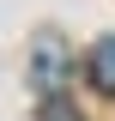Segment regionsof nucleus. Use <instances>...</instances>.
Listing matches in <instances>:
<instances>
[{
	"label": "nucleus",
	"instance_id": "obj_2",
	"mask_svg": "<svg viewBox=\"0 0 115 121\" xmlns=\"http://www.w3.org/2000/svg\"><path fill=\"white\" fill-rule=\"evenodd\" d=\"M36 85H43V91L61 85V43H55V36H43V43H36Z\"/></svg>",
	"mask_w": 115,
	"mask_h": 121
},
{
	"label": "nucleus",
	"instance_id": "obj_1",
	"mask_svg": "<svg viewBox=\"0 0 115 121\" xmlns=\"http://www.w3.org/2000/svg\"><path fill=\"white\" fill-rule=\"evenodd\" d=\"M85 79L103 91V97H115V36H103V43L85 55Z\"/></svg>",
	"mask_w": 115,
	"mask_h": 121
}]
</instances>
